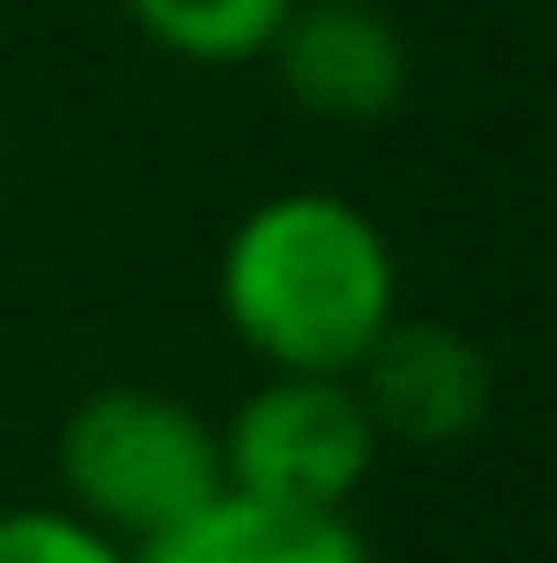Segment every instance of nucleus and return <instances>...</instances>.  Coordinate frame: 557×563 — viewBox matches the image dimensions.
Returning <instances> with one entry per match:
<instances>
[{
  "label": "nucleus",
  "mask_w": 557,
  "mask_h": 563,
  "mask_svg": "<svg viewBox=\"0 0 557 563\" xmlns=\"http://www.w3.org/2000/svg\"><path fill=\"white\" fill-rule=\"evenodd\" d=\"M215 307L265 372L350 378L401 321V257L358 200L293 186L229 229Z\"/></svg>",
  "instance_id": "1"
},
{
  "label": "nucleus",
  "mask_w": 557,
  "mask_h": 563,
  "mask_svg": "<svg viewBox=\"0 0 557 563\" xmlns=\"http://www.w3.org/2000/svg\"><path fill=\"white\" fill-rule=\"evenodd\" d=\"M57 485L79 521L151 550L229 493L222 421L157 385H100L57 428Z\"/></svg>",
  "instance_id": "2"
},
{
  "label": "nucleus",
  "mask_w": 557,
  "mask_h": 563,
  "mask_svg": "<svg viewBox=\"0 0 557 563\" xmlns=\"http://www.w3.org/2000/svg\"><path fill=\"white\" fill-rule=\"evenodd\" d=\"M379 428L350 378L265 372L222 421L229 493L301 514H350L379 471Z\"/></svg>",
  "instance_id": "3"
},
{
  "label": "nucleus",
  "mask_w": 557,
  "mask_h": 563,
  "mask_svg": "<svg viewBox=\"0 0 557 563\" xmlns=\"http://www.w3.org/2000/svg\"><path fill=\"white\" fill-rule=\"evenodd\" d=\"M379 442L407 450H458L493 413V357L458 329V321L401 314L372 343V357L350 372Z\"/></svg>",
  "instance_id": "4"
},
{
  "label": "nucleus",
  "mask_w": 557,
  "mask_h": 563,
  "mask_svg": "<svg viewBox=\"0 0 557 563\" xmlns=\"http://www.w3.org/2000/svg\"><path fill=\"white\" fill-rule=\"evenodd\" d=\"M272 71L286 100L315 122L372 129L407 100V36L372 0H301L272 36Z\"/></svg>",
  "instance_id": "5"
},
{
  "label": "nucleus",
  "mask_w": 557,
  "mask_h": 563,
  "mask_svg": "<svg viewBox=\"0 0 557 563\" xmlns=\"http://www.w3.org/2000/svg\"><path fill=\"white\" fill-rule=\"evenodd\" d=\"M136 563H372L350 514H301L222 493L208 514L136 550Z\"/></svg>",
  "instance_id": "6"
},
{
  "label": "nucleus",
  "mask_w": 557,
  "mask_h": 563,
  "mask_svg": "<svg viewBox=\"0 0 557 563\" xmlns=\"http://www.w3.org/2000/svg\"><path fill=\"white\" fill-rule=\"evenodd\" d=\"M293 8L301 0H122V14L143 29V43H157L165 57L200 71L258 65Z\"/></svg>",
  "instance_id": "7"
},
{
  "label": "nucleus",
  "mask_w": 557,
  "mask_h": 563,
  "mask_svg": "<svg viewBox=\"0 0 557 563\" xmlns=\"http://www.w3.org/2000/svg\"><path fill=\"white\" fill-rule=\"evenodd\" d=\"M0 563H136V550L100 536L72 507H8L0 514Z\"/></svg>",
  "instance_id": "8"
}]
</instances>
